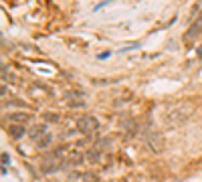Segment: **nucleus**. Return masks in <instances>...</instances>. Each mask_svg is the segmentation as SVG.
Segmentation results:
<instances>
[{
    "mask_svg": "<svg viewBox=\"0 0 202 182\" xmlns=\"http://www.w3.org/2000/svg\"><path fill=\"white\" fill-rule=\"evenodd\" d=\"M111 2H115V0H101L99 4H95V8H93V10H95V12H99L103 6H107V4H111Z\"/></svg>",
    "mask_w": 202,
    "mask_h": 182,
    "instance_id": "9",
    "label": "nucleus"
},
{
    "mask_svg": "<svg viewBox=\"0 0 202 182\" xmlns=\"http://www.w3.org/2000/svg\"><path fill=\"white\" fill-rule=\"evenodd\" d=\"M8 122H20V124H24V122H31V115L28 114H8V117H6Z\"/></svg>",
    "mask_w": 202,
    "mask_h": 182,
    "instance_id": "4",
    "label": "nucleus"
},
{
    "mask_svg": "<svg viewBox=\"0 0 202 182\" xmlns=\"http://www.w3.org/2000/svg\"><path fill=\"white\" fill-rule=\"evenodd\" d=\"M23 134H24V125H20V124L18 125H10V136L12 138H20Z\"/></svg>",
    "mask_w": 202,
    "mask_h": 182,
    "instance_id": "6",
    "label": "nucleus"
},
{
    "mask_svg": "<svg viewBox=\"0 0 202 182\" xmlns=\"http://www.w3.org/2000/svg\"><path fill=\"white\" fill-rule=\"evenodd\" d=\"M148 140H150V146L156 150V152H160V150H162V138H160V136H150Z\"/></svg>",
    "mask_w": 202,
    "mask_h": 182,
    "instance_id": "5",
    "label": "nucleus"
},
{
    "mask_svg": "<svg viewBox=\"0 0 202 182\" xmlns=\"http://www.w3.org/2000/svg\"><path fill=\"white\" fill-rule=\"evenodd\" d=\"M43 119L45 122H59V115L57 114H43Z\"/></svg>",
    "mask_w": 202,
    "mask_h": 182,
    "instance_id": "10",
    "label": "nucleus"
},
{
    "mask_svg": "<svg viewBox=\"0 0 202 182\" xmlns=\"http://www.w3.org/2000/svg\"><path fill=\"white\" fill-rule=\"evenodd\" d=\"M2 162L6 164V162H10V158H8V154H2Z\"/></svg>",
    "mask_w": 202,
    "mask_h": 182,
    "instance_id": "13",
    "label": "nucleus"
},
{
    "mask_svg": "<svg viewBox=\"0 0 202 182\" xmlns=\"http://www.w3.org/2000/svg\"><path fill=\"white\" fill-rule=\"evenodd\" d=\"M121 127L127 130V132H134V122H132V119H125L124 124H121Z\"/></svg>",
    "mask_w": 202,
    "mask_h": 182,
    "instance_id": "11",
    "label": "nucleus"
},
{
    "mask_svg": "<svg viewBox=\"0 0 202 182\" xmlns=\"http://www.w3.org/2000/svg\"><path fill=\"white\" fill-rule=\"evenodd\" d=\"M51 142H53V136L47 134V136H43L39 142H36V146H39V148H47V146H51Z\"/></svg>",
    "mask_w": 202,
    "mask_h": 182,
    "instance_id": "7",
    "label": "nucleus"
},
{
    "mask_svg": "<svg viewBox=\"0 0 202 182\" xmlns=\"http://www.w3.org/2000/svg\"><path fill=\"white\" fill-rule=\"evenodd\" d=\"M190 114V109H188V105H180V107H174L172 111L166 114V124L168 125H180L186 117Z\"/></svg>",
    "mask_w": 202,
    "mask_h": 182,
    "instance_id": "1",
    "label": "nucleus"
},
{
    "mask_svg": "<svg viewBox=\"0 0 202 182\" xmlns=\"http://www.w3.org/2000/svg\"><path fill=\"white\" fill-rule=\"evenodd\" d=\"M109 55H111V53L107 51V53H101V55H99V57H97V59H101V61H103V59H107V57H109Z\"/></svg>",
    "mask_w": 202,
    "mask_h": 182,
    "instance_id": "12",
    "label": "nucleus"
},
{
    "mask_svg": "<svg viewBox=\"0 0 202 182\" xmlns=\"http://www.w3.org/2000/svg\"><path fill=\"white\" fill-rule=\"evenodd\" d=\"M45 132H47V125L45 124H43V125H36L34 130H31V138H39L41 134H45Z\"/></svg>",
    "mask_w": 202,
    "mask_h": 182,
    "instance_id": "8",
    "label": "nucleus"
},
{
    "mask_svg": "<svg viewBox=\"0 0 202 182\" xmlns=\"http://www.w3.org/2000/svg\"><path fill=\"white\" fill-rule=\"evenodd\" d=\"M97 127H99V124H97L95 117H83V119L79 122V130H81L83 134H91V132H95Z\"/></svg>",
    "mask_w": 202,
    "mask_h": 182,
    "instance_id": "2",
    "label": "nucleus"
},
{
    "mask_svg": "<svg viewBox=\"0 0 202 182\" xmlns=\"http://www.w3.org/2000/svg\"><path fill=\"white\" fill-rule=\"evenodd\" d=\"M41 170L45 172V174H53L57 170V160L53 156H45L43 158V164H41Z\"/></svg>",
    "mask_w": 202,
    "mask_h": 182,
    "instance_id": "3",
    "label": "nucleus"
},
{
    "mask_svg": "<svg viewBox=\"0 0 202 182\" xmlns=\"http://www.w3.org/2000/svg\"><path fill=\"white\" fill-rule=\"evenodd\" d=\"M198 55H200V57H202V47H200V49H198Z\"/></svg>",
    "mask_w": 202,
    "mask_h": 182,
    "instance_id": "14",
    "label": "nucleus"
}]
</instances>
